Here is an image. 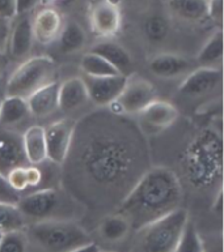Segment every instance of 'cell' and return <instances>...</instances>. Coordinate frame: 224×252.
Masks as SVG:
<instances>
[{"label": "cell", "mask_w": 224, "mask_h": 252, "mask_svg": "<svg viewBox=\"0 0 224 252\" xmlns=\"http://www.w3.org/2000/svg\"><path fill=\"white\" fill-rule=\"evenodd\" d=\"M49 1H58V0H49Z\"/></svg>", "instance_id": "obj_45"}, {"label": "cell", "mask_w": 224, "mask_h": 252, "mask_svg": "<svg viewBox=\"0 0 224 252\" xmlns=\"http://www.w3.org/2000/svg\"><path fill=\"white\" fill-rule=\"evenodd\" d=\"M69 193L57 189H42L20 196L17 207L25 220L35 222L49 220H71L75 208L79 203H67Z\"/></svg>", "instance_id": "obj_7"}, {"label": "cell", "mask_w": 224, "mask_h": 252, "mask_svg": "<svg viewBox=\"0 0 224 252\" xmlns=\"http://www.w3.org/2000/svg\"><path fill=\"white\" fill-rule=\"evenodd\" d=\"M107 1H109V3L113 4V5H115V7H119V8H121L122 0H107Z\"/></svg>", "instance_id": "obj_43"}, {"label": "cell", "mask_w": 224, "mask_h": 252, "mask_svg": "<svg viewBox=\"0 0 224 252\" xmlns=\"http://www.w3.org/2000/svg\"><path fill=\"white\" fill-rule=\"evenodd\" d=\"M213 212L219 219H222V215H223V187H219L217 195L214 197Z\"/></svg>", "instance_id": "obj_39"}, {"label": "cell", "mask_w": 224, "mask_h": 252, "mask_svg": "<svg viewBox=\"0 0 224 252\" xmlns=\"http://www.w3.org/2000/svg\"><path fill=\"white\" fill-rule=\"evenodd\" d=\"M130 231H131V226L129 221L117 212L104 217L99 226L100 237L109 243L122 242L129 235Z\"/></svg>", "instance_id": "obj_25"}, {"label": "cell", "mask_w": 224, "mask_h": 252, "mask_svg": "<svg viewBox=\"0 0 224 252\" xmlns=\"http://www.w3.org/2000/svg\"><path fill=\"white\" fill-rule=\"evenodd\" d=\"M89 24L96 37L104 39L115 37L122 28L121 8L107 0H93L89 7Z\"/></svg>", "instance_id": "obj_12"}, {"label": "cell", "mask_w": 224, "mask_h": 252, "mask_svg": "<svg viewBox=\"0 0 224 252\" xmlns=\"http://www.w3.org/2000/svg\"><path fill=\"white\" fill-rule=\"evenodd\" d=\"M28 237H31L43 252H71L92 242L89 234L70 220L35 222Z\"/></svg>", "instance_id": "obj_5"}, {"label": "cell", "mask_w": 224, "mask_h": 252, "mask_svg": "<svg viewBox=\"0 0 224 252\" xmlns=\"http://www.w3.org/2000/svg\"><path fill=\"white\" fill-rule=\"evenodd\" d=\"M184 171L187 182L197 189L222 187L223 137L222 128L210 127L194 136L184 153Z\"/></svg>", "instance_id": "obj_3"}, {"label": "cell", "mask_w": 224, "mask_h": 252, "mask_svg": "<svg viewBox=\"0 0 224 252\" xmlns=\"http://www.w3.org/2000/svg\"><path fill=\"white\" fill-rule=\"evenodd\" d=\"M171 31V25L167 17L161 15H151L143 23V33L152 43H161L167 39Z\"/></svg>", "instance_id": "obj_29"}, {"label": "cell", "mask_w": 224, "mask_h": 252, "mask_svg": "<svg viewBox=\"0 0 224 252\" xmlns=\"http://www.w3.org/2000/svg\"><path fill=\"white\" fill-rule=\"evenodd\" d=\"M1 238H3V234L0 233V242H1Z\"/></svg>", "instance_id": "obj_44"}, {"label": "cell", "mask_w": 224, "mask_h": 252, "mask_svg": "<svg viewBox=\"0 0 224 252\" xmlns=\"http://www.w3.org/2000/svg\"><path fill=\"white\" fill-rule=\"evenodd\" d=\"M202 252H223V235L218 234L203 239V251Z\"/></svg>", "instance_id": "obj_36"}, {"label": "cell", "mask_w": 224, "mask_h": 252, "mask_svg": "<svg viewBox=\"0 0 224 252\" xmlns=\"http://www.w3.org/2000/svg\"><path fill=\"white\" fill-rule=\"evenodd\" d=\"M207 19L221 27L223 23V0H207Z\"/></svg>", "instance_id": "obj_34"}, {"label": "cell", "mask_w": 224, "mask_h": 252, "mask_svg": "<svg viewBox=\"0 0 224 252\" xmlns=\"http://www.w3.org/2000/svg\"><path fill=\"white\" fill-rule=\"evenodd\" d=\"M138 115V127L143 135H159L175 125L179 110L171 102L156 99L142 110Z\"/></svg>", "instance_id": "obj_10"}, {"label": "cell", "mask_w": 224, "mask_h": 252, "mask_svg": "<svg viewBox=\"0 0 224 252\" xmlns=\"http://www.w3.org/2000/svg\"><path fill=\"white\" fill-rule=\"evenodd\" d=\"M71 252H101L100 247L96 245L95 242H91L88 245H84L81 247H77V249L73 250Z\"/></svg>", "instance_id": "obj_40"}, {"label": "cell", "mask_w": 224, "mask_h": 252, "mask_svg": "<svg viewBox=\"0 0 224 252\" xmlns=\"http://www.w3.org/2000/svg\"><path fill=\"white\" fill-rule=\"evenodd\" d=\"M58 68L53 58L38 55L27 59L7 79L8 97L27 99L38 89L57 81Z\"/></svg>", "instance_id": "obj_6"}, {"label": "cell", "mask_w": 224, "mask_h": 252, "mask_svg": "<svg viewBox=\"0 0 224 252\" xmlns=\"http://www.w3.org/2000/svg\"><path fill=\"white\" fill-rule=\"evenodd\" d=\"M167 8L184 23L197 24L207 19V0H167Z\"/></svg>", "instance_id": "obj_22"}, {"label": "cell", "mask_w": 224, "mask_h": 252, "mask_svg": "<svg viewBox=\"0 0 224 252\" xmlns=\"http://www.w3.org/2000/svg\"><path fill=\"white\" fill-rule=\"evenodd\" d=\"M62 166L69 195L77 203L118 207L151 167V158L137 122L109 110L76 122Z\"/></svg>", "instance_id": "obj_1"}, {"label": "cell", "mask_w": 224, "mask_h": 252, "mask_svg": "<svg viewBox=\"0 0 224 252\" xmlns=\"http://www.w3.org/2000/svg\"><path fill=\"white\" fill-rule=\"evenodd\" d=\"M31 113L28 109L27 99L19 97H8L4 99L0 110V128L15 129L29 119Z\"/></svg>", "instance_id": "obj_23"}, {"label": "cell", "mask_w": 224, "mask_h": 252, "mask_svg": "<svg viewBox=\"0 0 224 252\" xmlns=\"http://www.w3.org/2000/svg\"><path fill=\"white\" fill-rule=\"evenodd\" d=\"M63 27L61 13L54 8H43L32 19V31L35 41L41 45H50L57 41Z\"/></svg>", "instance_id": "obj_15"}, {"label": "cell", "mask_w": 224, "mask_h": 252, "mask_svg": "<svg viewBox=\"0 0 224 252\" xmlns=\"http://www.w3.org/2000/svg\"><path fill=\"white\" fill-rule=\"evenodd\" d=\"M76 122L74 119H61L53 122L45 128V141L47 159L57 166L65 163L69 155Z\"/></svg>", "instance_id": "obj_9"}, {"label": "cell", "mask_w": 224, "mask_h": 252, "mask_svg": "<svg viewBox=\"0 0 224 252\" xmlns=\"http://www.w3.org/2000/svg\"><path fill=\"white\" fill-rule=\"evenodd\" d=\"M189 221L183 207L135 231L130 252H176L180 238Z\"/></svg>", "instance_id": "obj_4"}, {"label": "cell", "mask_w": 224, "mask_h": 252, "mask_svg": "<svg viewBox=\"0 0 224 252\" xmlns=\"http://www.w3.org/2000/svg\"><path fill=\"white\" fill-rule=\"evenodd\" d=\"M91 53L97 54L99 57L104 58L108 63L111 64L122 76H127L134 73L133 72V59L127 53V50L117 42L103 41L96 43L91 50Z\"/></svg>", "instance_id": "obj_17"}, {"label": "cell", "mask_w": 224, "mask_h": 252, "mask_svg": "<svg viewBox=\"0 0 224 252\" xmlns=\"http://www.w3.org/2000/svg\"><path fill=\"white\" fill-rule=\"evenodd\" d=\"M15 25L11 31L9 37V53L12 58L21 59L31 53L33 45V31H32V19L29 15L16 16Z\"/></svg>", "instance_id": "obj_19"}, {"label": "cell", "mask_w": 224, "mask_h": 252, "mask_svg": "<svg viewBox=\"0 0 224 252\" xmlns=\"http://www.w3.org/2000/svg\"><path fill=\"white\" fill-rule=\"evenodd\" d=\"M156 99H159V94L153 84L138 73H131L126 77L121 95L109 106V109L114 114L130 117L139 114Z\"/></svg>", "instance_id": "obj_8"}, {"label": "cell", "mask_w": 224, "mask_h": 252, "mask_svg": "<svg viewBox=\"0 0 224 252\" xmlns=\"http://www.w3.org/2000/svg\"><path fill=\"white\" fill-rule=\"evenodd\" d=\"M58 39H59V46L63 53L73 54L80 51L85 46L87 34L79 23L70 20L63 24Z\"/></svg>", "instance_id": "obj_26"}, {"label": "cell", "mask_w": 224, "mask_h": 252, "mask_svg": "<svg viewBox=\"0 0 224 252\" xmlns=\"http://www.w3.org/2000/svg\"><path fill=\"white\" fill-rule=\"evenodd\" d=\"M89 102L88 91L81 77H71L59 83L58 105L65 113H71L81 109Z\"/></svg>", "instance_id": "obj_16"}, {"label": "cell", "mask_w": 224, "mask_h": 252, "mask_svg": "<svg viewBox=\"0 0 224 252\" xmlns=\"http://www.w3.org/2000/svg\"><path fill=\"white\" fill-rule=\"evenodd\" d=\"M5 83L7 80L4 79V76H0V110L3 106L4 99L7 98V89H5Z\"/></svg>", "instance_id": "obj_41"}, {"label": "cell", "mask_w": 224, "mask_h": 252, "mask_svg": "<svg viewBox=\"0 0 224 252\" xmlns=\"http://www.w3.org/2000/svg\"><path fill=\"white\" fill-rule=\"evenodd\" d=\"M25 173H27V182H28V189H36L43 182V171H42L38 166L29 165L25 167Z\"/></svg>", "instance_id": "obj_35"}, {"label": "cell", "mask_w": 224, "mask_h": 252, "mask_svg": "<svg viewBox=\"0 0 224 252\" xmlns=\"http://www.w3.org/2000/svg\"><path fill=\"white\" fill-rule=\"evenodd\" d=\"M7 65H8V58H7V55L0 51V76H3L4 69L7 68Z\"/></svg>", "instance_id": "obj_42"}, {"label": "cell", "mask_w": 224, "mask_h": 252, "mask_svg": "<svg viewBox=\"0 0 224 252\" xmlns=\"http://www.w3.org/2000/svg\"><path fill=\"white\" fill-rule=\"evenodd\" d=\"M89 101L99 107H109L121 95L126 83V76L114 75L107 77H85L84 79Z\"/></svg>", "instance_id": "obj_13"}, {"label": "cell", "mask_w": 224, "mask_h": 252, "mask_svg": "<svg viewBox=\"0 0 224 252\" xmlns=\"http://www.w3.org/2000/svg\"><path fill=\"white\" fill-rule=\"evenodd\" d=\"M16 16V0H0V19L12 20Z\"/></svg>", "instance_id": "obj_37"}, {"label": "cell", "mask_w": 224, "mask_h": 252, "mask_svg": "<svg viewBox=\"0 0 224 252\" xmlns=\"http://www.w3.org/2000/svg\"><path fill=\"white\" fill-rule=\"evenodd\" d=\"M27 227V220L16 204L0 203V233L21 231Z\"/></svg>", "instance_id": "obj_27"}, {"label": "cell", "mask_w": 224, "mask_h": 252, "mask_svg": "<svg viewBox=\"0 0 224 252\" xmlns=\"http://www.w3.org/2000/svg\"><path fill=\"white\" fill-rule=\"evenodd\" d=\"M20 196H21L20 193L12 189L11 186L8 185L5 177L0 174V203L17 204Z\"/></svg>", "instance_id": "obj_33"}, {"label": "cell", "mask_w": 224, "mask_h": 252, "mask_svg": "<svg viewBox=\"0 0 224 252\" xmlns=\"http://www.w3.org/2000/svg\"><path fill=\"white\" fill-rule=\"evenodd\" d=\"M80 68L88 77H107V76L119 75L117 69L112 67L104 58L91 51L83 55L80 61Z\"/></svg>", "instance_id": "obj_28"}, {"label": "cell", "mask_w": 224, "mask_h": 252, "mask_svg": "<svg viewBox=\"0 0 224 252\" xmlns=\"http://www.w3.org/2000/svg\"><path fill=\"white\" fill-rule=\"evenodd\" d=\"M58 94H59V83L54 81L29 95L27 98V103L32 117L46 118L55 113L59 109Z\"/></svg>", "instance_id": "obj_18"}, {"label": "cell", "mask_w": 224, "mask_h": 252, "mask_svg": "<svg viewBox=\"0 0 224 252\" xmlns=\"http://www.w3.org/2000/svg\"><path fill=\"white\" fill-rule=\"evenodd\" d=\"M223 72L218 68L199 67L190 72L179 87V94L184 98L206 97L214 92L221 91Z\"/></svg>", "instance_id": "obj_11"}, {"label": "cell", "mask_w": 224, "mask_h": 252, "mask_svg": "<svg viewBox=\"0 0 224 252\" xmlns=\"http://www.w3.org/2000/svg\"><path fill=\"white\" fill-rule=\"evenodd\" d=\"M20 166H28L21 133L16 129L0 128V174L5 177Z\"/></svg>", "instance_id": "obj_14"}, {"label": "cell", "mask_w": 224, "mask_h": 252, "mask_svg": "<svg viewBox=\"0 0 224 252\" xmlns=\"http://www.w3.org/2000/svg\"><path fill=\"white\" fill-rule=\"evenodd\" d=\"M29 237L25 230L3 234L0 242V252H28Z\"/></svg>", "instance_id": "obj_31"}, {"label": "cell", "mask_w": 224, "mask_h": 252, "mask_svg": "<svg viewBox=\"0 0 224 252\" xmlns=\"http://www.w3.org/2000/svg\"><path fill=\"white\" fill-rule=\"evenodd\" d=\"M25 167H27V166L16 167V169L11 170V171L5 175V179H7L8 185L11 186V189H15V191L17 192V193H20V195H21V192H25L28 189Z\"/></svg>", "instance_id": "obj_32"}, {"label": "cell", "mask_w": 224, "mask_h": 252, "mask_svg": "<svg viewBox=\"0 0 224 252\" xmlns=\"http://www.w3.org/2000/svg\"><path fill=\"white\" fill-rule=\"evenodd\" d=\"M197 62L199 67L218 68L222 69L223 62V32L219 28L211 37L202 46L197 55Z\"/></svg>", "instance_id": "obj_24"}, {"label": "cell", "mask_w": 224, "mask_h": 252, "mask_svg": "<svg viewBox=\"0 0 224 252\" xmlns=\"http://www.w3.org/2000/svg\"><path fill=\"white\" fill-rule=\"evenodd\" d=\"M39 0H16V12L19 15H28L32 9H35Z\"/></svg>", "instance_id": "obj_38"}, {"label": "cell", "mask_w": 224, "mask_h": 252, "mask_svg": "<svg viewBox=\"0 0 224 252\" xmlns=\"http://www.w3.org/2000/svg\"><path fill=\"white\" fill-rule=\"evenodd\" d=\"M23 137L24 153L27 157L28 165L39 166L47 161L45 141V128L42 126H31L21 133Z\"/></svg>", "instance_id": "obj_21"}, {"label": "cell", "mask_w": 224, "mask_h": 252, "mask_svg": "<svg viewBox=\"0 0 224 252\" xmlns=\"http://www.w3.org/2000/svg\"><path fill=\"white\" fill-rule=\"evenodd\" d=\"M203 251V238H201L197 227L193 222L187 221L184 229L176 252H202Z\"/></svg>", "instance_id": "obj_30"}, {"label": "cell", "mask_w": 224, "mask_h": 252, "mask_svg": "<svg viewBox=\"0 0 224 252\" xmlns=\"http://www.w3.org/2000/svg\"><path fill=\"white\" fill-rule=\"evenodd\" d=\"M181 201L183 187L175 171L165 166H151L118 204L115 212L137 231L181 208Z\"/></svg>", "instance_id": "obj_2"}, {"label": "cell", "mask_w": 224, "mask_h": 252, "mask_svg": "<svg viewBox=\"0 0 224 252\" xmlns=\"http://www.w3.org/2000/svg\"><path fill=\"white\" fill-rule=\"evenodd\" d=\"M189 67L190 62L187 58L171 53L157 54L149 62L151 73L160 79H175L177 76L184 75Z\"/></svg>", "instance_id": "obj_20"}]
</instances>
